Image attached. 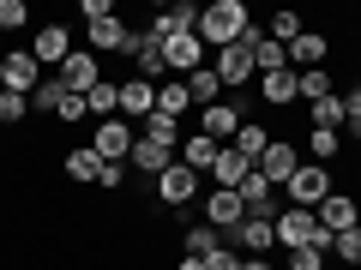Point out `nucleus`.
Masks as SVG:
<instances>
[{
  "label": "nucleus",
  "instance_id": "f257e3e1",
  "mask_svg": "<svg viewBox=\"0 0 361 270\" xmlns=\"http://www.w3.org/2000/svg\"><path fill=\"white\" fill-rule=\"evenodd\" d=\"M253 25V13H247V0H205L199 6V42H205L211 54L217 49H229L241 30Z\"/></svg>",
  "mask_w": 361,
  "mask_h": 270
},
{
  "label": "nucleus",
  "instance_id": "f03ea898",
  "mask_svg": "<svg viewBox=\"0 0 361 270\" xmlns=\"http://www.w3.org/2000/svg\"><path fill=\"white\" fill-rule=\"evenodd\" d=\"M325 193H337V174H331L325 162H301L295 174H289V186H283L289 210H319Z\"/></svg>",
  "mask_w": 361,
  "mask_h": 270
},
{
  "label": "nucleus",
  "instance_id": "7ed1b4c3",
  "mask_svg": "<svg viewBox=\"0 0 361 270\" xmlns=\"http://www.w3.org/2000/svg\"><path fill=\"white\" fill-rule=\"evenodd\" d=\"M193 120H199V132H205L211 144H235V132H241V127H247L253 115H247V103H241V96H223V103L199 108Z\"/></svg>",
  "mask_w": 361,
  "mask_h": 270
},
{
  "label": "nucleus",
  "instance_id": "20e7f679",
  "mask_svg": "<svg viewBox=\"0 0 361 270\" xmlns=\"http://www.w3.org/2000/svg\"><path fill=\"white\" fill-rule=\"evenodd\" d=\"M163 66L169 78H187L199 66H211V49L199 42V30H175V37H163Z\"/></svg>",
  "mask_w": 361,
  "mask_h": 270
},
{
  "label": "nucleus",
  "instance_id": "39448f33",
  "mask_svg": "<svg viewBox=\"0 0 361 270\" xmlns=\"http://www.w3.org/2000/svg\"><path fill=\"white\" fill-rule=\"evenodd\" d=\"M73 49H78V42H73V25H66V18H42V25H37V42H30V54H37L42 72H54V66H61Z\"/></svg>",
  "mask_w": 361,
  "mask_h": 270
},
{
  "label": "nucleus",
  "instance_id": "423d86ee",
  "mask_svg": "<svg viewBox=\"0 0 361 270\" xmlns=\"http://www.w3.org/2000/svg\"><path fill=\"white\" fill-rule=\"evenodd\" d=\"M42 66H37V54L30 49H13V54H0V90H13V96H37V84H42Z\"/></svg>",
  "mask_w": 361,
  "mask_h": 270
},
{
  "label": "nucleus",
  "instance_id": "0eeeda50",
  "mask_svg": "<svg viewBox=\"0 0 361 270\" xmlns=\"http://www.w3.org/2000/svg\"><path fill=\"white\" fill-rule=\"evenodd\" d=\"M54 78H61V84L73 90V96H90V90L103 84L109 72H103V60H97V54H90V49H73V54H66L61 66H54Z\"/></svg>",
  "mask_w": 361,
  "mask_h": 270
},
{
  "label": "nucleus",
  "instance_id": "6e6552de",
  "mask_svg": "<svg viewBox=\"0 0 361 270\" xmlns=\"http://www.w3.org/2000/svg\"><path fill=\"white\" fill-rule=\"evenodd\" d=\"M211 72L223 78V90H247V84H259L253 49H241V42H229V49H217V54H211Z\"/></svg>",
  "mask_w": 361,
  "mask_h": 270
},
{
  "label": "nucleus",
  "instance_id": "1a4fd4ad",
  "mask_svg": "<svg viewBox=\"0 0 361 270\" xmlns=\"http://www.w3.org/2000/svg\"><path fill=\"white\" fill-rule=\"evenodd\" d=\"M301 162H307V156H301V144H295V139H271V144H265V156H259L253 168L271 180V186H277V193H283V186H289V174H295Z\"/></svg>",
  "mask_w": 361,
  "mask_h": 270
},
{
  "label": "nucleus",
  "instance_id": "9d476101",
  "mask_svg": "<svg viewBox=\"0 0 361 270\" xmlns=\"http://www.w3.org/2000/svg\"><path fill=\"white\" fill-rule=\"evenodd\" d=\"M199 180H205V174H193V168H180V162H175V168H169V174L151 186L157 210H187V205L199 198Z\"/></svg>",
  "mask_w": 361,
  "mask_h": 270
},
{
  "label": "nucleus",
  "instance_id": "9b49d317",
  "mask_svg": "<svg viewBox=\"0 0 361 270\" xmlns=\"http://www.w3.org/2000/svg\"><path fill=\"white\" fill-rule=\"evenodd\" d=\"M313 222H319L325 234H343V229H361V198L349 193V186H337V193H325V205L313 210Z\"/></svg>",
  "mask_w": 361,
  "mask_h": 270
},
{
  "label": "nucleus",
  "instance_id": "f8f14e48",
  "mask_svg": "<svg viewBox=\"0 0 361 270\" xmlns=\"http://www.w3.org/2000/svg\"><path fill=\"white\" fill-rule=\"evenodd\" d=\"M133 139H139V132H133L121 115H115V120H97V127H90V150L103 156V162H127V156H133Z\"/></svg>",
  "mask_w": 361,
  "mask_h": 270
},
{
  "label": "nucleus",
  "instance_id": "ddd939ff",
  "mask_svg": "<svg viewBox=\"0 0 361 270\" xmlns=\"http://www.w3.org/2000/svg\"><path fill=\"white\" fill-rule=\"evenodd\" d=\"M229 246L241 258H271V252H277V222H271V217H247L241 229L229 234Z\"/></svg>",
  "mask_w": 361,
  "mask_h": 270
},
{
  "label": "nucleus",
  "instance_id": "4468645a",
  "mask_svg": "<svg viewBox=\"0 0 361 270\" xmlns=\"http://www.w3.org/2000/svg\"><path fill=\"white\" fill-rule=\"evenodd\" d=\"M199 210H205V222H211V229L223 234V240H229V234H235V229L247 222V205H241V193H223V186H211V193H205V205H199Z\"/></svg>",
  "mask_w": 361,
  "mask_h": 270
},
{
  "label": "nucleus",
  "instance_id": "2eb2a0df",
  "mask_svg": "<svg viewBox=\"0 0 361 270\" xmlns=\"http://www.w3.org/2000/svg\"><path fill=\"white\" fill-rule=\"evenodd\" d=\"M145 115H157V84H145L139 72H127V78H121V120L139 132Z\"/></svg>",
  "mask_w": 361,
  "mask_h": 270
},
{
  "label": "nucleus",
  "instance_id": "dca6fc26",
  "mask_svg": "<svg viewBox=\"0 0 361 270\" xmlns=\"http://www.w3.org/2000/svg\"><path fill=\"white\" fill-rule=\"evenodd\" d=\"M259 103L265 108H295L301 103V72L283 66V72H259Z\"/></svg>",
  "mask_w": 361,
  "mask_h": 270
},
{
  "label": "nucleus",
  "instance_id": "f3484780",
  "mask_svg": "<svg viewBox=\"0 0 361 270\" xmlns=\"http://www.w3.org/2000/svg\"><path fill=\"white\" fill-rule=\"evenodd\" d=\"M127 37H133V25L127 18H103V25H85V49L103 60V54H127Z\"/></svg>",
  "mask_w": 361,
  "mask_h": 270
},
{
  "label": "nucleus",
  "instance_id": "a211bd4d",
  "mask_svg": "<svg viewBox=\"0 0 361 270\" xmlns=\"http://www.w3.org/2000/svg\"><path fill=\"white\" fill-rule=\"evenodd\" d=\"M127 162H133V174H145V180L157 186V180L175 168V150H163V144H151V139H133V156H127Z\"/></svg>",
  "mask_w": 361,
  "mask_h": 270
},
{
  "label": "nucleus",
  "instance_id": "6ab92c4d",
  "mask_svg": "<svg viewBox=\"0 0 361 270\" xmlns=\"http://www.w3.org/2000/svg\"><path fill=\"white\" fill-rule=\"evenodd\" d=\"M247 174H253V162H247V156L241 150H235V144H223V150H217V162H211V186H223V193H235V186H241V180Z\"/></svg>",
  "mask_w": 361,
  "mask_h": 270
},
{
  "label": "nucleus",
  "instance_id": "aec40b11",
  "mask_svg": "<svg viewBox=\"0 0 361 270\" xmlns=\"http://www.w3.org/2000/svg\"><path fill=\"white\" fill-rule=\"evenodd\" d=\"M313 229H319V222H313V210H277V246H283V252H295V246H307L313 240Z\"/></svg>",
  "mask_w": 361,
  "mask_h": 270
},
{
  "label": "nucleus",
  "instance_id": "412c9836",
  "mask_svg": "<svg viewBox=\"0 0 361 270\" xmlns=\"http://www.w3.org/2000/svg\"><path fill=\"white\" fill-rule=\"evenodd\" d=\"M61 174L73 180V186H97V174H103V156L90 150V144H73V150L61 156Z\"/></svg>",
  "mask_w": 361,
  "mask_h": 270
},
{
  "label": "nucleus",
  "instance_id": "4be33fe9",
  "mask_svg": "<svg viewBox=\"0 0 361 270\" xmlns=\"http://www.w3.org/2000/svg\"><path fill=\"white\" fill-rule=\"evenodd\" d=\"M217 150H223V144H211L205 132H187V139H180V150H175V162H180V168H193V174H211Z\"/></svg>",
  "mask_w": 361,
  "mask_h": 270
},
{
  "label": "nucleus",
  "instance_id": "5701e85b",
  "mask_svg": "<svg viewBox=\"0 0 361 270\" xmlns=\"http://www.w3.org/2000/svg\"><path fill=\"white\" fill-rule=\"evenodd\" d=\"M217 246H229L211 222H180V258H211Z\"/></svg>",
  "mask_w": 361,
  "mask_h": 270
},
{
  "label": "nucleus",
  "instance_id": "b1692460",
  "mask_svg": "<svg viewBox=\"0 0 361 270\" xmlns=\"http://www.w3.org/2000/svg\"><path fill=\"white\" fill-rule=\"evenodd\" d=\"M325 54H331V37H319V30H301V37L289 42V66H295V72H313Z\"/></svg>",
  "mask_w": 361,
  "mask_h": 270
},
{
  "label": "nucleus",
  "instance_id": "393cba45",
  "mask_svg": "<svg viewBox=\"0 0 361 270\" xmlns=\"http://www.w3.org/2000/svg\"><path fill=\"white\" fill-rule=\"evenodd\" d=\"M301 156L331 168L337 156H343V132H331V127H307V139H301Z\"/></svg>",
  "mask_w": 361,
  "mask_h": 270
},
{
  "label": "nucleus",
  "instance_id": "a878e982",
  "mask_svg": "<svg viewBox=\"0 0 361 270\" xmlns=\"http://www.w3.org/2000/svg\"><path fill=\"white\" fill-rule=\"evenodd\" d=\"M180 84H187V96H193V108H211V103H223V78L211 72V66H199V72H187Z\"/></svg>",
  "mask_w": 361,
  "mask_h": 270
},
{
  "label": "nucleus",
  "instance_id": "bb28decb",
  "mask_svg": "<svg viewBox=\"0 0 361 270\" xmlns=\"http://www.w3.org/2000/svg\"><path fill=\"white\" fill-rule=\"evenodd\" d=\"M139 139H151V144H163V150H180V120H169V115H145L139 120Z\"/></svg>",
  "mask_w": 361,
  "mask_h": 270
},
{
  "label": "nucleus",
  "instance_id": "cd10ccee",
  "mask_svg": "<svg viewBox=\"0 0 361 270\" xmlns=\"http://www.w3.org/2000/svg\"><path fill=\"white\" fill-rule=\"evenodd\" d=\"M187 108H193V96H187V84H180V78H163V84H157V115L180 120Z\"/></svg>",
  "mask_w": 361,
  "mask_h": 270
},
{
  "label": "nucleus",
  "instance_id": "c85d7f7f",
  "mask_svg": "<svg viewBox=\"0 0 361 270\" xmlns=\"http://www.w3.org/2000/svg\"><path fill=\"white\" fill-rule=\"evenodd\" d=\"M325 96H337V78H331V66H313V72H301V108L325 103Z\"/></svg>",
  "mask_w": 361,
  "mask_h": 270
},
{
  "label": "nucleus",
  "instance_id": "c756f323",
  "mask_svg": "<svg viewBox=\"0 0 361 270\" xmlns=\"http://www.w3.org/2000/svg\"><path fill=\"white\" fill-rule=\"evenodd\" d=\"M271 139H277V132H271L265 120H247V127L235 132V150H241L247 162H259V156H265V144H271Z\"/></svg>",
  "mask_w": 361,
  "mask_h": 270
},
{
  "label": "nucleus",
  "instance_id": "7c9ffc66",
  "mask_svg": "<svg viewBox=\"0 0 361 270\" xmlns=\"http://www.w3.org/2000/svg\"><path fill=\"white\" fill-rule=\"evenodd\" d=\"M61 103H66V84L49 72V78L37 84V96H30V115H49V120H54V115H61Z\"/></svg>",
  "mask_w": 361,
  "mask_h": 270
},
{
  "label": "nucleus",
  "instance_id": "2f4dec72",
  "mask_svg": "<svg viewBox=\"0 0 361 270\" xmlns=\"http://www.w3.org/2000/svg\"><path fill=\"white\" fill-rule=\"evenodd\" d=\"M307 127H331V132H343V127H349V115H343V90L307 108Z\"/></svg>",
  "mask_w": 361,
  "mask_h": 270
},
{
  "label": "nucleus",
  "instance_id": "473e14b6",
  "mask_svg": "<svg viewBox=\"0 0 361 270\" xmlns=\"http://www.w3.org/2000/svg\"><path fill=\"white\" fill-rule=\"evenodd\" d=\"M331 258H337V264H349V270H361V229H343V234H337V240H331Z\"/></svg>",
  "mask_w": 361,
  "mask_h": 270
},
{
  "label": "nucleus",
  "instance_id": "72a5a7b5",
  "mask_svg": "<svg viewBox=\"0 0 361 270\" xmlns=\"http://www.w3.org/2000/svg\"><path fill=\"white\" fill-rule=\"evenodd\" d=\"M253 66H259V72H283V66H289V49H283V42H259V49H253Z\"/></svg>",
  "mask_w": 361,
  "mask_h": 270
},
{
  "label": "nucleus",
  "instance_id": "f704fd0d",
  "mask_svg": "<svg viewBox=\"0 0 361 270\" xmlns=\"http://www.w3.org/2000/svg\"><path fill=\"white\" fill-rule=\"evenodd\" d=\"M301 30H307V25H301V13H277V18L265 25V37H271V42H283V49H289V42H295Z\"/></svg>",
  "mask_w": 361,
  "mask_h": 270
},
{
  "label": "nucleus",
  "instance_id": "c9c22d12",
  "mask_svg": "<svg viewBox=\"0 0 361 270\" xmlns=\"http://www.w3.org/2000/svg\"><path fill=\"white\" fill-rule=\"evenodd\" d=\"M30 25V6L25 0H0V37H18Z\"/></svg>",
  "mask_w": 361,
  "mask_h": 270
},
{
  "label": "nucleus",
  "instance_id": "e433bc0d",
  "mask_svg": "<svg viewBox=\"0 0 361 270\" xmlns=\"http://www.w3.org/2000/svg\"><path fill=\"white\" fill-rule=\"evenodd\" d=\"M25 120H30V96L0 90V127H25Z\"/></svg>",
  "mask_w": 361,
  "mask_h": 270
},
{
  "label": "nucleus",
  "instance_id": "4c0bfd02",
  "mask_svg": "<svg viewBox=\"0 0 361 270\" xmlns=\"http://www.w3.org/2000/svg\"><path fill=\"white\" fill-rule=\"evenodd\" d=\"M331 264V252H319V246H295V252H283V270H325Z\"/></svg>",
  "mask_w": 361,
  "mask_h": 270
},
{
  "label": "nucleus",
  "instance_id": "58836bf2",
  "mask_svg": "<svg viewBox=\"0 0 361 270\" xmlns=\"http://www.w3.org/2000/svg\"><path fill=\"white\" fill-rule=\"evenodd\" d=\"M54 120H61V127H85V120H90L85 96H73V90H66V103H61V115H54Z\"/></svg>",
  "mask_w": 361,
  "mask_h": 270
},
{
  "label": "nucleus",
  "instance_id": "ea45409f",
  "mask_svg": "<svg viewBox=\"0 0 361 270\" xmlns=\"http://www.w3.org/2000/svg\"><path fill=\"white\" fill-rule=\"evenodd\" d=\"M127 186V162H103V174H97V193H121Z\"/></svg>",
  "mask_w": 361,
  "mask_h": 270
},
{
  "label": "nucleus",
  "instance_id": "a19ab883",
  "mask_svg": "<svg viewBox=\"0 0 361 270\" xmlns=\"http://www.w3.org/2000/svg\"><path fill=\"white\" fill-rule=\"evenodd\" d=\"M78 18L85 25H103V18H115V0H78Z\"/></svg>",
  "mask_w": 361,
  "mask_h": 270
},
{
  "label": "nucleus",
  "instance_id": "79ce46f5",
  "mask_svg": "<svg viewBox=\"0 0 361 270\" xmlns=\"http://www.w3.org/2000/svg\"><path fill=\"white\" fill-rule=\"evenodd\" d=\"M241 270H277L271 258H241Z\"/></svg>",
  "mask_w": 361,
  "mask_h": 270
},
{
  "label": "nucleus",
  "instance_id": "37998d69",
  "mask_svg": "<svg viewBox=\"0 0 361 270\" xmlns=\"http://www.w3.org/2000/svg\"><path fill=\"white\" fill-rule=\"evenodd\" d=\"M175 270H205V258H175Z\"/></svg>",
  "mask_w": 361,
  "mask_h": 270
},
{
  "label": "nucleus",
  "instance_id": "c03bdc74",
  "mask_svg": "<svg viewBox=\"0 0 361 270\" xmlns=\"http://www.w3.org/2000/svg\"><path fill=\"white\" fill-rule=\"evenodd\" d=\"M349 132V144H355V156H361V127H343Z\"/></svg>",
  "mask_w": 361,
  "mask_h": 270
}]
</instances>
